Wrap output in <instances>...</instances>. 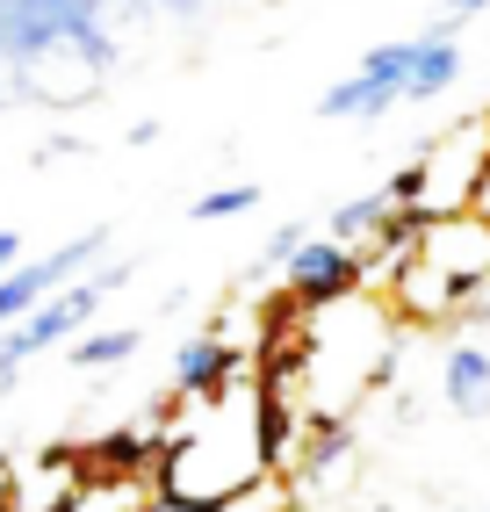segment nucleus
<instances>
[{"label": "nucleus", "mask_w": 490, "mask_h": 512, "mask_svg": "<svg viewBox=\"0 0 490 512\" xmlns=\"http://www.w3.org/2000/svg\"><path fill=\"white\" fill-rule=\"evenodd\" d=\"M397 325L404 318L390 311L382 289H354L325 311H296L282 296L274 332H289V347H260V368L282 375L303 419H346L397 368Z\"/></svg>", "instance_id": "f257e3e1"}, {"label": "nucleus", "mask_w": 490, "mask_h": 512, "mask_svg": "<svg viewBox=\"0 0 490 512\" xmlns=\"http://www.w3.org/2000/svg\"><path fill=\"white\" fill-rule=\"evenodd\" d=\"M483 174H490V116H462L390 181V195L397 210H418V217H462L476 210Z\"/></svg>", "instance_id": "f03ea898"}, {"label": "nucleus", "mask_w": 490, "mask_h": 512, "mask_svg": "<svg viewBox=\"0 0 490 512\" xmlns=\"http://www.w3.org/2000/svg\"><path fill=\"white\" fill-rule=\"evenodd\" d=\"M130 275L137 267L130 260H116V267H101V275H80L73 289H58L44 311H29L22 325H8L0 332V383H15V375L37 361V354H51V347H65V339H80L87 332V318L109 303L116 289H130Z\"/></svg>", "instance_id": "7ed1b4c3"}, {"label": "nucleus", "mask_w": 490, "mask_h": 512, "mask_svg": "<svg viewBox=\"0 0 490 512\" xmlns=\"http://www.w3.org/2000/svg\"><path fill=\"white\" fill-rule=\"evenodd\" d=\"M411 73H418V37L404 44H375L346 80H332L318 94V116H346V123H368V116H390L397 101H411Z\"/></svg>", "instance_id": "20e7f679"}, {"label": "nucleus", "mask_w": 490, "mask_h": 512, "mask_svg": "<svg viewBox=\"0 0 490 512\" xmlns=\"http://www.w3.org/2000/svg\"><path fill=\"white\" fill-rule=\"evenodd\" d=\"M101 253H109V224H94V231H80V238H65V246L22 260V267H8V275H0V332L22 325L29 311H44L58 289H73Z\"/></svg>", "instance_id": "39448f33"}, {"label": "nucleus", "mask_w": 490, "mask_h": 512, "mask_svg": "<svg viewBox=\"0 0 490 512\" xmlns=\"http://www.w3.org/2000/svg\"><path fill=\"white\" fill-rule=\"evenodd\" d=\"M354 289H368V260L354 246H339V238H325V231L303 238V253L282 267V296L296 311H325V303L354 296Z\"/></svg>", "instance_id": "423d86ee"}, {"label": "nucleus", "mask_w": 490, "mask_h": 512, "mask_svg": "<svg viewBox=\"0 0 490 512\" xmlns=\"http://www.w3.org/2000/svg\"><path fill=\"white\" fill-rule=\"evenodd\" d=\"M166 383H173V397H181V404L224 397L231 383H245V347H238L231 332H195V339H181V347H173Z\"/></svg>", "instance_id": "0eeeda50"}, {"label": "nucleus", "mask_w": 490, "mask_h": 512, "mask_svg": "<svg viewBox=\"0 0 490 512\" xmlns=\"http://www.w3.org/2000/svg\"><path fill=\"white\" fill-rule=\"evenodd\" d=\"M440 397H447L462 419H483V412H490V347H476V339L447 347V361H440Z\"/></svg>", "instance_id": "6e6552de"}, {"label": "nucleus", "mask_w": 490, "mask_h": 512, "mask_svg": "<svg viewBox=\"0 0 490 512\" xmlns=\"http://www.w3.org/2000/svg\"><path fill=\"white\" fill-rule=\"evenodd\" d=\"M462 73H469V58H462V37H454V29H426V37H418L411 101H440V94H454V87H462Z\"/></svg>", "instance_id": "1a4fd4ad"}, {"label": "nucleus", "mask_w": 490, "mask_h": 512, "mask_svg": "<svg viewBox=\"0 0 490 512\" xmlns=\"http://www.w3.org/2000/svg\"><path fill=\"white\" fill-rule=\"evenodd\" d=\"M390 210H397V195H390V181H382V188H368V195H354V202H339V210L325 217V238H339V246L368 253V246H375V231L390 224Z\"/></svg>", "instance_id": "9d476101"}, {"label": "nucleus", "mask_w": 490, "mask_h": 512, "mask_svg": "<svg viewBox=\"0 0 490 512\" xmlns=\"http://www.w3.org/2000/svg\"><path fill=\"white\" fill-rule=\"evenodd\" d=\"M137 347H145L137 325H109V332H80L73 347H65V361L73 368H123V361H137Z\"/></svg>", "instance_id": "9b49d317"}, {"label": "nucleus", "mask_w": 490, "mask_h": 512, "mask_svg": "<svg viewBox=\"0 0 490 512\" xmlns=\"http://www.w3.org/2000/svg\"><path fill=\"white\" fill-rule=\"evenodd\" d=\"M245 210H260V181H231V188H209V195L188 202L195 224H224V217H245Z\"/></svg>", "instance_id": "f8f14e48"}, {"label": "nucleus", "mask_w": 490, "mask_h": 512, "mask_svg": "<svg viewBox=\"0 0 490 512\" xmlns=\"http://www.w3.org/2000/svg\"><path fill=\"white\" fill-rule=\"evenodd\" d=\"M303 238H310L303 224H274V231H267V246H260V260H253V267H260V275H267V267H289V260L303 253Z\"/></svg>", "instance_id": "ddd939ff"}, {"label": "nucleus", "mask_w": 490, "mask_h": 512, "mask_svg": "<svg viewBox=\"0 0 490 512\" xmlns=\"http://www.w3.org/2000/svg\"><path fill=\"white\" fill-rule=\"evenodd\" d=\"M490 0H440V29H462L469 15H483Z\"/></svg>", "instance_id": "4468645a"}, {"label": "nucleus", "mask_w": 490, "mask_h": 512, "mask_svg": "<svg viewBox=\"0 0 490 512\" xmlns=\"http://www.w3.org/2000/svg\"><path fill=\"white\" fill-rule=\"evenodd\" d=\"M8 267H22V231L0 224V275H8Z\"/></svg>", "instance_id": "2eb2a0df"}, {"label": "nucleus", "mask_w": 490, "mask_h": 512, "mask_svg": "<svg viewBox=\"0 0 490 512\" xmlns=\"http://www.w3.org/2000/svg\"><path fill=\"white\" fill-rule=\"evenodd\" d=\"M166 15H202V0H159Z\"/></svg>", "instance_id": "dca6fc26"}, {"label": "nucleus", "mask_w": 490, "mask_h": 512, "mask_svg": "<svg viewBox=\"0 0 490 512\" xmlns=\"http://www.w3.org/2000/svg\"><path fill=\"white\" fill-rule=\"evenodd\" d=\"M476 217H490V174H483V188H476Z\"/></svg>", "instance_id": "f3484780"}, {"label": "nucleus", "mask_w": 490, "mask_h": 512, "mask_svg": "<svg viewBox=\"0 0 490 512\" xmlns=\"http://www.w3.org/2000/svg\"><path fill=\"white\" fill-rule=\"evenodd\" d=\"M462 318H490V296H476V303H469V311H462Z\"/></svg>", "instance_id": "a211bd4d"}, {"label": "nucleus", "mask_w": 490, "mask_h": 512, "mask_svg": "<svg viewBox=\"0 0 490 512\" xmlns=\"http://www.w3.org/2000/svg\"><path fill=\"white\" fill-rule=\"evenodd\" d=\"M152 512H188V505H173V498H152Z\"/></svg>", "instance_id": "6ab92c4d"}, {"label": "nucleus", "mask_w": 490, "mask_h": 512, "mask_svg": "<svg viewBox=\"0 0 490 512\" xmlns=\"http://www.w3.org/2000/svg\"><path fill=\"white\" fill-rule=\"evenodd\" d=\"M0 101H8V87H0Z\"/></svg>", "instance_id": "aec40b11"}, {"label": "nucleus", "mask_w": 490, "mask_h": 512, "mask_svg": "<svg viewBox=\"0 0 490 512\" xmlns=\"http://www.w3.org/2000/svg\"><path fill=\"white\" fill-rule=\"evenodd\" d=\"M483 116H490V109H483Z\"/></svg>", "instance_id": "412c9836"}]
</instances>
